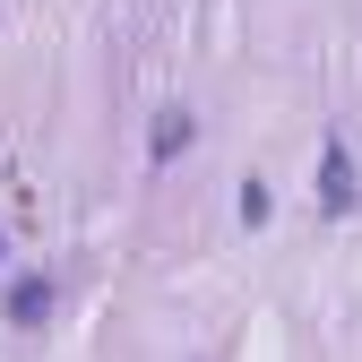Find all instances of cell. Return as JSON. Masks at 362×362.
Returning a JSON list of instances; mask_svg holds the SVG:
<instances>
[{"label":"cell","mask_w":362,"mask_h":362,"mask_svg":"<svg viewBox=\"0 0 362 362\" xmlns=\"http://www.w3.org/2000/svg\"><path fill=\"white\" fill-rule=\"evenodd\" d=\"M320 207H328V216L354 207V156H345L337 139H328V156H320Z\"/></svg>","instance_id":"6da1fadb"},{"label":"cell","mask_w":362,"mask_h":362,"mask_svg":"<svg viewBox=\"0 0 362 362\" xmlns=\"http://www.w3.org/2000/svg\"><path fill=\"white\" fill-rule=\"evenodd\" d=\"M43 310H52V276H18V285H9V320H18V328H35Z\"/></svg>","instance_id":"7a4b0ae2"},{"label":"cell","mask_w":362,"mask_h":362,"mask_svg":"<svg viewBox=\"0 0 362 362\" xmlns=\"http://www.w3.org/2000/svg\"><path fill=\"white\" fill-rule=\"evenodd\" d=\"M181 147H190V112H181V104H173V112L156 121V164H173Z\"/></svg>","instance_id":"3957f363"}]
</instances>
